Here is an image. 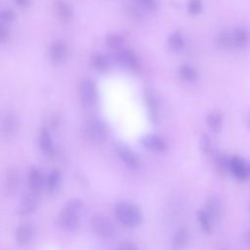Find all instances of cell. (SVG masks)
<instances>
[{"label":"cell","instance_id":"18","mask_svg":"<svg viewBox=\"0 0 250 250\" xmlns=\"http://www.w3.org/2000/svg\"><path fill=\"white\" fill-rule=\"evenodd\" d=\"M212 155H213L215 169L219 175L224 176L228 172H230L231 156H229L228 154L222 151H216Z\"/></svg>","mask_w":250,"mask_h":250},{"label":"cell","instance_id":"17","mask_svg":"<svg viewBox=\"0 0 250 250\" xmlns=\"http://www.w3.org/2000/svg\"><path fill=\"white\" fill-rule=\"evenodd\" d=\"M250 40L249 33L242 28H237L230 31V47L243 48Z\"/></svg>","mask_w":250,"mask_h":250},{"label":"cell","instance_id":"6","mask_svg":"<svg viewBox=\"0 0 250 250\" xmlns=\"http://www.w3.org/2000/svg\"><path fill=\"white\" fill-rule=\"evenodd\" d=\"M90 228L92 233L101 238H111L116 233L114 223L108 217L101 214L91 218Z\"/></svg>","mask_w":250,"mask_h":250},{"label":"cell","instance_id":"33","mask_svg":"<svg viewBox=\"0 0 250 250\" xmlns=\"http://www.w3.org/2000/svg\"><path fill=\"white\" fill-rule=\"evenodd\" d=\"M137 2L149 11H153L157 7L156 0H137Z\"/></svg>","mask_w":250,"mask_h":250},{"label":"cell","instance_id":"14","mask_svg":"<svg viewBox=\"0 0 250 250\" xmlns=\"http://www.w3.org/2000/svg\"><path fill=\"white\" fill-rule=\"evenodd\" d=\"M204 210L207 212L213 222H217L223 215V203L219 198L215 196L209 197L205 202Z\"/></svg>","mask_w":250,"mask_h":250},{"label":"cell","instance_id":"19","mask_svg":"<svg viewBox=\"0 0 250 250\" xmlns=\"http://www.w3.org/2000/svg\"><path fill=\"white\" fill-rule=\"evenodd\" d=\"M39 147L43 154L47 157H52L55 153V148L52 137L47 128H42L39 134Z\"/></svg>","mask_w":250,"mask_h":250},{"label":"cell","instance_id":"12","mask_svg":"<svg viewBox=\"0 0 250 250\" xmlns=\"http://www.w3.org/2000/svg\"><path fill=\"white\" fill-rule=\"evenodd\" d=\"M28 185L31 191L37 194H40L43 187L46 185V180L42 172L35 166L31 167L28 172Z\"/></svg>","mask_w":250,"mask_h":250},{"label":"cell","instance_id":"39","mask_svg":"<svg viewBox=\"0 0 250 250\" xmlns=\"http://www.w3.org/2000/svg\"><path fill=\"white\" fill-rule=\"evenodd\" d=\"M249 207H250V205H249Z\"/></svg>","mask_w":250,"mask_h":250},{"label":"cell","instance_id":"23","mask_svg":"<svg viewBox=\"0 0 250 250\" xmlns=\"http://www.w3.org/2000/svg\"><path fill=\"white\" fill-rule=\"evenodd\" d=\"M179 76L187 84H195L199 79L198 71L189 65H182L178 69Z\"/></svg>","mask_w":250,"mask_h":250},{"label":"cell","instance_id":"8","mask_svg":"<svg viewBox=\"0 0 250 250\" xmlns=\"http://www.w3.org/2000/svg\"><path fill=\"white\" fill-rule=\"evenodd\" d=\"M39 195L40 194L34 193L31 190L28 193H26L21 199L18 207V214L24 217L33 213L39 203Z\"/></svg>","mask_w":250,"mask_h":250},{"label":"cell","instance_id":"2","mask_svg":"<svg viewBox=\"0 0 250 250\" xmlns=\"http://www.w3.org/2000/svg\"><path fill=\"white\" fill-rule=\"evenodd\" d=\"M115 214L122 225L130 228L140 226L144 219L141 209L128 201H118L115 206Z\"/></svg>","mask_w":250,"mask_h":250},{"label":"cell","instance_id":"32","mask_svg":"<svg viewBox=\"0 0 250 250\" xmlns=\"http://www.w3.org/2000/svg\"><path fill=\"white\" fill-rule=\"evenodd\" d=\"M203 4L201 0H190L188 4V12L193 16H198L202 12Z\"/></svg>","mask_w":250,"mask_h":250},{"label":"cell","instance_id":"7","mask_svg":"<svg viewBox=\"0 0 250 250\" xmlns=\"http://www.w3.org/2000/svg\"><path fill=\"white\" fill-rule=\"evenodd\" d=\"M114 150L117 156L120 158V160L128 168L132 170H137L140 167L141 161L138 154H136L128 146L119 142H116L114 144Z\"/></svg>","mask_w":250,"mask_h":250},{"label":"cell","instance_id":"4","mask_svg":"<svg viewBox=\"0 0 250 250\" xmlns=\"http://www.w3.org/2000/svg\"><path fill=\"white\" fill-rule=\"evenodd\" d=\"M79 99L85 109L93 108L98 100V89L96 82L91 79L82 80L79 85Z\"/></svg>","mask_w":250,"mask_h":250},{"label":"cell","instance_id":"24","mask_svg":"<svg viewBox=\"0 0 250 250\" xmlns=\"http://www.w3.org/2000/svg\"><path fill=\"white\" fill-rule=\"evenodd\" d=\"M223 114L220 111H213L206 117V122L209 129L214 133H219L223 127Z\"/></svg>","mask_w":250,"mask_h":250},{"label":"cell","instance_id":"5","mask_svg":"<svg viewBox=\"0 0 250 250\" xmlns=\"http://www.w3.org/2000/svg\"><path fill=\"white\" fill-rule=\"evenodd\" d=\"M112 59L115 63L128 68L133 72H139L141 70V62L137 55L130 49L125 48L113 52Z\"/></svg>","mask_w":250,"mask_h":250},{"label":"cell","instance_id":"31","mask_svg":"<svg viewBox=\"0 0 250 250\" xmlns=\"http://www.w3.org/2000/svg\"><path fill=\"white\" fill-rule=\"evenodd\" d=\"M15 20H16V14L10 8L4 9L1 11V13H0V24L8 26L12 24Z\"/></svg>","mask_w":250,"mask_h":250},{"label":"cell","instance_id":"28","mask_svg":"<svg viewBox=\"0 0 250 250\" xmlns=\"http://www.w3.org/2000/svg\"><path fill=\"white\" fill-rule=\"evenodd\" d=\"M105 42L107 47L113 52H115L122 49L124 40H123V37L117 33H110L106 36Z\"/></svg>","mask_w":250,"mask_h":250},{"label":"cell","instance_id":"11","mask_svg":"<svg viewBox=\"0 0 250 250\" xmlns=\"http://www.w3.org/2000/svg\"><path fill=\"white\" fill-rule=\"evenodd\" d=\"M141 144L147 150L157 152H163L168 149L167 142L158 135H146L141 139Z\"/></svg>","mask_w":250,"mask_h":250},{"label":"cell","instance_id":"30","mask_svg":"<svg viewBox=\"0 0 250 250\" xmlns=\"http://www.w3.org/2000/svg\"><path fill=\"white\" fill-rule=\"evenodd\" d=\"M200 147L201 151L206 155H212L214 153L213 145L211 142V139L208 135L202 134L200 138Z\"/></svg>","mask_w":250,"mask_h":250},{"label":"cell","instance_id":"9","mask_svg":"<svg viewBox=\"0 0 250 250\" xmlns=\"http://www.w3.org/2000/svg\"><path fill=\"white\" fill-rule=\"evenodd\" d=\"M145 103L149 111L150 121L153 124H157L159 121V100L153 89L146 88Z\"/></svg>","mask_w":250,"mask_h":250},{"label":"cell","instance_id":"10","mask_svg":"<svg viewBox=\"0 0 250 250\" xmlns=\"http://www.w3.org/2000/svg\"><path fill=\"white\" fill-rule=\"evenodd\" d=\"M19 129V118L14 113H7L1 122L2 136L6 139L13 138Z\"/></svg>","mask_w":250,"mask_h":250},{"label":"cell","instance_id":"13","mask_svg":"<svg viewBox=\"0 0 250 250\" xmlns=\"http://www.w3.org/2000/svg\"><path fill=\"white\" fill-rule=\"evenodd\" d=\"M230 172L238 181L247 180V170H246V160L240 156L233 155L231 156V167Z\"/></svg>","mask_w":250,"mask_h":250},{"label":"cell","instance_id":"38","mask_svg":"<svg viewBox=\"0 0 250 250\" xmlns=\"http://www.w3.org/2000/svg\"><path fill=\"white\" fill-rule=\"evenodd\" d=\"M245 239H246L247 244L250 245V230L246 233V234H245Z\"/></svg>","mask_w":250,"mask_h":250},{"label":"cell","instance_id":"29","mask_svg":"<svg viewBox=\"0 0 250 250\" xmlns=\"http://www.w3.org/2000/svg\"><path fill=\"white\" fill-rule=\"evenodd\" d=\"M198 219L202 231L206 234H210L212 233V219L209 217L207 212L204 209H200L198 211Z\"/></svg>","mask_w":250,"mask_h":250},{"label":"cell","instance_id":"1","mask_svg":"<svg viewBox=\"0 0 250 250\" xmlns=\"http://www.w3.org/2000/svg\"><path fill=\"white\" fill-rule=\"evenodd\" d=\"M82 209L83 202L81 200L74 199L69 200L58 215V228L65 232L74 231L79 225Z\"/></svg>","mask_w":250,"mask_h":250},{"label":"cell","instance_id":"16","mask_svg":"<svg viewBox=\"0 0 250 250\" xmlns=\"http://www.w3.org/2000/svg\"><path fill=\"white\" fill-rule=\"evenodd\" d=\"M34 233L35 230L33 225L31 223H24L20 225L16 230V240L20 245H27L33 240Z\"/></svg>","mask_w":250,"mask_h":250},{"label":"cell","instance_id":"15","mask_svg":"<svg viewBox=\"0 0 250 250\" xmlns=\"http://www.w3.org/2000/svg\"><path fill=\"white\" fill-rule=\"evenodd\" d=\"M4 190L7 195L13 196L17 193L20 185V175L16 168H9L4 176Z\"/></svg>","mask_w":250,"mask_h":250},{"label":"cell","instance_id":"36","mask_svg":"<svg viewBox=\"0 0 250 250\" xmlns=\"http://www.w3.org/2000/svg\"><path fill=\"white\" fill-rule=\"evenodd\" d=\"M14 1L19 7L24 8V9L28 8L31 4V0H14Z\"/></svg>","mask_w":250,"mask_h":250},{"label":"cell","instance_id":"20","mask_svg":"<svg viewBox=\"0 0 250 250\" xmlns=\"http://www.w3.org/2000/svg\"><path fill=\"white\" fill-rule=\"evenodd\" d=\"M67 45L63 41H55L50 46L49 55L53 64L62 63L67 57Z\"/></svg>","mask_w":250,"mask_h":250},{"label":"cell","instance_id":"21","mask_svg":"<svg viewBox=\"0 0 250 250\" xmlns=\"http://www.w3.org/2000/svg\"><path fill=\"white\" fill-rule=\"evenodd\" d=\"M56 11L59 19L64 23H68L73 19V10L65 0H58L56 2Z\"/></svg>","mask_w":250,"mask_h":250},{"label":"cell","instance_id":"25","mask_svg":"<svg viewBox=\"0 0 250 250\" xmlns=\"http://www.w3.org/2000/svg\"><path fill=\"white\" fill-rule=\"evenodd\" d=\"M62 184V174L58 169L52 170L46 179V189L50 194L56 193Z\"/></svg>","mask_w":250,"mask_h":250},{"label":"cell","instance_id":"34","mask_svg":"<svg viewBox=\"0 0 250 250\" xmlns=\"http://www.w3.org/2000/svg\"><path fill=\"white\" fill-rule=\"evenodd\" d=\"M9 36H10V32L8 27L6 25L0 24V38H1V42L5 43L6 41H8Z\"/></svg>","mask_w":250,"mask_h":250},{"label":"cell","instance_id":"27","mask_svg":"<svg viewBox=\"0 0 250 250\" xmlns=\"http://www.w3.org/2000/svg\"><path fill=\"white\" fill-rule=\"evenodd\" d=\"M188 241H189V232L184 228L179 229L173 236L172 247L175 249L184 248L187 245Z\"/></svg>","mask_w":250,"mask_h":250},{"label":"cell","instance_id":"37","mask_svg":"<svg viewBox=\"0 0 250 250\" xmlns=\"http://www.w3.org/2000/svg\"><path fill=\"white\" fill-rule=\"evenodd\" d=\"M246 170H247V178L250 179V161L246 160Z\"/></svg>","mask_w":250,"mask_h":250},{"label":"cell","instance_id":"3","mask_svg":"<svg viewBox=\"0 0 250 250\" xmlns=\"http://www.w3.org/2000/svg\"><path fill=\"white\" fill-rule=\"evenodd\" d=\"M83 133L90 142L101 144L107 140L109 131L107 125L101 119L92 117L87 119L83 125Z\"/></svg>","mask_w":250,"mask_h":250},{"label":"cell","instance_id":"35","mask_svg":"<svg viewBox=\"0 0 250 250\" xmlns=\"http://www.w3.org/2000/svg\"><path fill=\"white\" fill-rule=\"evenodd\" d=\"M117 248L122 250H134V249H138V246L130 241H124L119 246H117Z\"/></svg>","mask_w":250,"mask_h":250},{"label":"cell","instance_id":"26","mask_svg":"<svg viewBox=\"0 0 250 250\" xmlns=\"http://www.w3.org/2000/svg\"><path fill=\"white\" fill-rule=\"evenodd\" d=\"M168 45L172 51L180 52L185 46V38L183 34L178 31L171 33L168 37Z\"/></svg>","mask_w":250,"mask_h":250},{"label":"cell","instance_id":"22","mask_svg":"<svg viewBox=\"0 0 250 250\" xmlns=\"http://www.w3.org/2000/svg\"><path fill=\"white\" fill-rule=\"evenodd\" d=\"M90 66L99 73H106L109 70L110 62L101 53H94L90 58Z\"/></svg>","mask_w":250,"mask_h":250}]
</instances>
